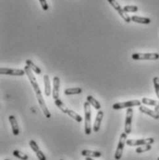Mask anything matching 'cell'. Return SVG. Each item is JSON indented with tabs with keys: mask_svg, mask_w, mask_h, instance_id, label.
I'll list each match as a JSON object with an SVG mask.
<instances>
[{
	"mask_svg": "<svg viewBox=\"0 0 159 160\" xmlns=\"http://www.w3.org/2000/svg\"><path fill=\"white\" fill-rule=\"evenodd\" d=\"M87 102H89L90 105L93 106L96 110H100V108H101L100 103H99L96 99H94L92 95H88V96H87Z\"/></svg>",
	"mask_w": 159,
	"mask_h": 160,
	"instance_id": "d6986e66",
	"label": "cell"
},
{
	"mask_svg": "<svg viewBox=\"0 0 159 160\" xmlns=\"http://www.w3.org/2000/svg\"><path fill=\"white\" fill-rule=\"evenodd\" d=\"M26 65L34 72V73H36V74H41L42 73V71H41V69L37 67V66H35L34 64H33V62L31 61V60H30V59H27L26 60Z\"/></svg>",
	"mask_w": 159,
	"mask_h": 160,
	"instance_id": "ffe728a7",
	"label": "cell"
},
{
	"mask_svg": "<svg viewBox=\"0 0 159 160\" xmlns=\"http://www.w3.org/2000/svg\"><path fill=\"white\" fill-rule=\"evenodd\" d=\"M0 73L3 75H12V76H23L25 73L24 69H12L6 68H1Z\"/></svg>",
	"mask_w": 159,
	"mask_h": 160,
	"instance_id": "9c48e42d",
	"label": "cell"
},
{
	"mask_svg": "<svg viewBox=\"0 0 159 160\" xmlns=\"http://www.w3.org/2000/svg\"><path fill=\"white\" fill-rule=\"evenodd\" d=\"M32 88H33V90H34V92L36 94V97H37L38 103H39V105L41 107V109L43 110L44 115L45 116V118L50 119L51 118V114H50V112H49V110H48V108H47V107L45 105V102L44 100V97L42 95V93H41V90H40V87H39L38 83L35 84V85H32Z\"/></svg>",
	"mask_w": 159,
	"mask_h": 160,
	"instance_id": "6da1fadb",
	"label": "cell"
},
{
	"mask_svg": "<svg viewBox=\"0 0 159 160\" xmlns=\"http://www.w3.org/2000/svg\"><path fill=\"white\" fill-rule=\"evenodd\" d=\"M55 104L56 105V107H57L63 113H65V114H68V113H69V109L66 107V105H64V103H63L60 99L55 100Z\"/></svg>",
	"mask_w": 159,
	"mask_h": 160,
	"instance_id": "44dd1931",
	"label": "cell"
},
{
	"mask_svg": "<svg viewBox=\"0 0 159 160\" xmlns=\"http://www.w3.org/2000/svg\"><path fill=\"white\" fill-rule=\"evenodd\" d=\"M85 160H94V159H93L92 158H85Z\"/></svg>",
	"mask_w": 159,
	"mask_h": 160,
	"instance_id": "f546056e",
	"label": "cell"
},
{
	"mask_svg": "<svg viewBox=\"0 0 159 160\" xmlns=\"http://www.w3.org/2000/svg\"><path fill=\"white\" fill-rule=\"evenodd\" d=\"M125 12H136L138 11V6H125L123 7Z\"/></svg>",
	"mask_w": 159,
	"mask_h": 160,
	"instance_id": "484cf974",
	"label": "cell"
},
{
	"mask_svg": "<svg viewBox=\"0 0 159 160\" xmlns=\"http://www.w3.org/2000/svg\"><path fill=\"white\" fill-rule=\"evenodd\" d=\"M13 156L21 160H28V158H29L28 156H27L26 154H24V153H22V152H20V151H19V150L13 151Z\"/></svg>",
	"mask_w": 159,
	"mask_h": 160,
	"instance_id": "cb8c5ba5",
	"label": "cell"
},
{
	"mask_svg": "<svg viewBox=\"0 0 159 160\" xmlns=\"http://www.w3.org/2000/svg\"><path fill=\"white\" fill-rule=\"evenodd\" d=\"M132 116H133V110L131 107L127 108V114H126V120H125V133L127 135H129L132 133Z\"/></svg>",
	"mask_w": 159,
	"mask_h": 160,
	"instance_id": "ba28073f",
	"label": "cell"
},
{
	"mask_svg": "<svg viewBox=\"0 0 159 160\" xmlns=\"http://www.w3.org/2000/svg\"><path fill=\"white\" fill-rule=\"evenodd\" d=\"M132 57L134 60H157L159 55L157 53H135L132 54Z\"/></svg>",
	"mask_w": 159,
	"mask_h": 160,
	"instance_id": "277c9868",
	"label": "cell"
},
{
	"mask_svg": "<svg viewBox=\"0 0 159 160\" xmlns=\"http://www.w3.org/2000/svg\"><path fill=\"white\" fill-rule=\"evenodd\" d=\"M40 4H41V6L44 10H47L48 9V5L46 3V0H39Z\"/></svg>",
	"mask_w": 159,
	"mask_h": 160,
	"instance_id": "83f0119b",
	"label": "cell"
},
{
	"mask_svg": "<svg viewBox=\"0 0 159 160\" xmlns=\"http://www.w3.org/2000/svg\"><path fill=\"white\" fill-rule=\"evenodd\" d=\"M151 149H152L151 145H141L140 147H137V148H136V153H137V154H142V153H144V152L150 151Z\"/></svg>",
	"mask_w": 159,
	"mask_h": 160,
	"instance_id": "7402d4cb",
	"label": "cell"
},
{
	"mask_svg": "<svg viewBox=\"0 0 159 160\" xmlns=\"http://www.w3.org/2000/svg\"><path fill=\"white\" fill-rule=\"evenodd\" d=\"M132 20L137 23H142V24H149L151 22V19L149 18H144V17H138V16H132Z\"/></svg>",
	"mask_w": 159,
	"mask_h": 160,
	"instance_id": "e0dca14e",
	"label": "cell"
},
{
	"mask_svg": "<svg viewBox=\"0 0 159 160\" xmlns=\"http://www.w3.org/2000/svg\"><path fill=\"white\" fill-rule=\"evenodd\" d=\"M84 132L85 134L89 135L92 133V128H91V117H92V112H91V107H90V103L85 102L84 103Z\"/></svg>",
	"mask_w": 159,
	"mask_h": 160,
	"instance_id": "7a4b0ae2",
	"label": "cell"
},
{
	"mask_svg": "<svg viewBox=\"0 0 159 160\" xmlns=\"http://www.w3.org/2000/svg\"><path fill=\"white\" fill-rule=\"evenodd\" d=\"M9 120V122L11 124V128H12V132H13V134L14 135H18L19 133V126H18V122H17V120L14 116H9L8 118Z\"/></svg>",
	"mask_w": 159,
	"mask_h": 160,
	"instance_id": "9a60e30c",
	"label": "cell"
},
{
	"mask_svg": "<svg viewBox=\"0 0 159 160\" xmlns=\"http://www.w3.org/2000/svg\"><path fill=\"white\" fill-rule=\"evenodd\" d=\"M59 86H60V79L58 77H55L53 81V98L54 100L58 99L59 95Z\"/></svg>",
	"mask_w": 159,
	"mask_h": 160,
	"instance_id": "8fae6325",
	"label": "cell"
},
{
	"mask_svg": "<svg viewBox=\"0 0 159 160\" xmlns=\"http://www.w3.org/2000/svg\"><path fill=\"white\" fill-rule=\"evenodd\" d=\"M82 157H85V158H100L102 156V154L100 152H97V151H90V150H82Z\"/></svg>",
	"mask_w": 159,
	"mask_h": 160,
	"instance_id": "2e32d148",
	"label": "cell"
},
{
	"mask_svg": "<svg viewBox=\"0 0 159 160\" xmlns=\"http://www.w3.org/2000/svg\"><path fill=\"white\" fill-rule=\"evenodd\" d=\"M139 110H140L141 112L146 114V115L151 116V117L154 118L155 120H159V114L158 113H157L155 110H151V109H149V108H147V107H143V106H140Z\"/></svg>",
	"mask_w": 159,
	"mask_h": 160,
	"instance_id": "4fadbf2b",
	"label": "cell"
},
{
	"mask_svg": "<svg viewBox=\"0 0 159 160\" xmlns=\"http://www.w3.org/2000/svg\"><path fill=\"white\" fill-rule=\"evenodd\" d=\"M60 160H63V159H60Z\"/></svg>",
	"mask_w": 159,
	"mask_h": 160,
	"instance_id": "d6a6232c",
	"label": "cell"
},
{
	"mask_svg": "<svg viewBox=\"0 0 159 160\" xmlns=\"http://www.w3.org/2000/svg\"><path fill=\"white\" fill-rule=\"evenodd\" d=\"M103 118H104V112L99 110L96 114V118H95L94 124V133H97L100 130V126H101V122H102Z\"/></svg>",
	"mask_w": 159,
	"mask_h": 160,
	"instance_id": "7c38bea8",
	"label": "cell"
},
{
	"mask_svg": "<svg viewBox=\"0 0 159 160\" xmlns=\"http://www.w3.org/2000/svg\"><path fill=\"white\" fill-rule=\"evenodd\" d=\"M142 104L141 101L139 100H132V101H127V102H119L116 103L113 105V109L115 110H120L122 108H130L132 107H140Z\"/></svg>",
	"mask_w": 159,
	"mask_h": 160,
	"instance_id": "3957f363",
	"label": "cell"
},
{
	"mask_svg": "<svg viewBox=\"0 0 159 160\" xmlns=\"http://www.w3.org/2000/svg\"><path fill=\"white\" fill-rule=\"evenodd\" d=\"M142 103L144 104V105H148V106H157L158 102L156 101V100H153V99H149V98H143L142 100Z\"/></svg>",
	"mask_w": 159,
	"mask_h": 160,
	"instance_id": "d4e9b609",
	"label": "cell"
},
{
	"mask_svg": "<svg viewBox=\"0 0 159 160\" xmlns=\"http://www.w3.org/2000/svg\"><path fill=\"white\" fill-rule=\"evenodd\" d=\"M44 94L45 96H50L51 95V83H50V80H49V76L48 75H44Z\"/></svg>",
	"mask_w": 159,
	"mask_h": 160,
	"instance_id": "5bb4252c",
	"label": "cell"
},
{
	"mask_svg": "<svg viewBox=\"0 0 159 160\" xmlns=\"http://www.w3.org/2000/svg\"><path fill=\"white\" fill-rule=\"evenodd\" d=\"M107 1L109 2V4L114 7V9L120 15V17H121L127 23L131 22L132 19L128 16V14H126V12L124 11V9L120 6V5H119L116 0H107Z\"/></svg>",
	"mask_w": 159,
	"mask_h": 160,
	"instance_id": "5b68a950",
	"label": "cell"
},
{
	"mask_svg": "<svg viewBox=\"0 0 159 160\" xmlns=\"http://www.w3.org/2000/svg\"><path fill=\"white\" fill-rule=\"evenodd\" d=\"M126 141H127V134L124 133L120 135V138H119V145H118V147H117V151H116V154H115V158L116 160H119L122 157V153H123V149H124V145L126 144Z\"/></svg>",
	"mask_w": 159,
	"mask_h": 160,
	"instance_id": "8992f818",
	"label": "cell"
},
{
	"mask_svg": "<svg viewBox=\"0 0 159 160\" xmlns=\"http://www.w3.org/2000/svg\"><path fill=\"white\" fill-rule=\"evenodd\" d=\"M157 160H159V158H157Z\"/></svg>",
	"mask_w": 159,
	"mask_h": 160,
	"instance_id": "4dcf8cb0",
	"label": "cell"
},
{
	"mask_svg": "<svg viewBox=\"0 0 159 160\" xmlns=\"http://www.w3.org/2000/svg\"><path fill=\"white\" fill-rule=\"evenodd\" d=\"M29 145H30L31 148L32 149V151L36 154V157L38 158V159L46 160L45 155H44V153L40 150V148H39V146H38V145L36 144V142H35V141L31 140V141H30V143H29Z\"/></svg>",
	"mask_w": 159,
	"mask_h": 160,
	"instance_id": "30bf717a",
	"label": "cell"
},
{
	"mask_svg": "<svg viewBox=\"0 0 159 160\" xmlns=\"http://www.w3.org/2000/svg\"><path fill=\"white\" fill-rule=\"evenodd\" d=\"M155 111L159 114V102H158V104H157V106H156V107H155Z\"/></svg>",
	"mask_w": 159,
	"mask_h": 160,
	"instance_id": "f1b7e54d",
	"label": "cell"
},
{
	"mask_svg": "<svg viewBox=\"0 0 159 160\" xmlns=\"http://www.w3.org/2000/svg\"><path fill=\"white\" fill-rule=\"evenodd\" d=\"M153 82H154V85H155V90H156L157 96L158 97V99H159V78L158 77H155V78L153 79Z\"/></svg>",
	"mask_w": 159,
	"mask_h": 160,
	"instance_id": "4316f807",
	"label": "cell"
},
{
	"mask_svg": "<svg viewBox=\"0 0 159 160\" xmlns=\"http://www.w3.org/2000/svg\"><path fill=\"white\" fill-rule=\"evenodd\" d=\"M82 88H68L64 91V94L66 95H80L82 94Z\"/></svg>",
	"mask_w": 159,
	"mask_h": 160,
	"instance_id": "ac0fdd59",
	"label": "cell"
},
{
	"mask_svg": "<svg viewBox=\"0 0 159 160\" xmlns=\"http://www.w3.org/2000/svg\"><path fill=\"white\" fill-rule=\"evenodd\" d=\"M6 160H9V159H6Z\"/></svg>",
	"mask_w": 159,
	"mask_h": 160,
	"instance_id": "1f68e13d",
	"label": "cell"
},
{
	"mask_svg": "<svg viewBox=\"0 0 159 160\" xmlns=\"http://www.w3.org/2000/svg\"><path fill=\"white\" fill-rule=\"evenodd\" d=\"M68 115H69L70 118H72L73 120H75L77 122H82V118L79 114H77L76 112H74V111H72V110H70V109H69Z\"/></svg>",
	"mask_w": 159,
	"mask_h": 160,
	"instance_id": "603a6c76",
	"label": "cell"
},
{
	"mask_svg": "<svg viewBox=\"0 0 159 160\" xmlns=\"http://www.w3.org/2000/svg\"><path fill=\"white\" fill-rule=\"evenodd\" d=\"M155 142L153 138H148V139H139V140H132L129 139L126 141V144L130 146H141V145H152Z\"/></svg>",
	"mask_w": 159,
	"mask_h": 160,
	"instance_id": "52a82bcc",
	"label": "cell"
}]
</instances>
